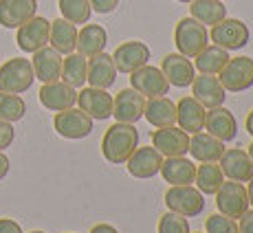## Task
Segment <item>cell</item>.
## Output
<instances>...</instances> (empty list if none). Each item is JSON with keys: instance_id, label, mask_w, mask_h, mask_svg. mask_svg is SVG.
Instances as JSON below:
<instances>
[{"instance_id": "27", "label": "cell", "mask_w": 253, "mask_h": 233, "mask_svg": "<svg viewBox=\"0 0 253 233\" xmlns=\"http://www.w3.org/2000/svg\"><path fill=\"white\" fill-rule=\"evenodd\" d=\"M143 116L152 128H168V125L176 123V104L168 97H152L145 99V110Z\"/></svg>"}, {"instance_id": "38", "label": "cell", "mask_w": 253, "mask_h": 233, "mask_svg": "<svg viewBox=\"0 0 253 233\" xmlns=\"http://www.w3.org/2000/svg\"><path fill=\"white\" fill-rule=\"evenodd\" d=\"M13 137H16L13 125L7 123V121H0V152H2V150H7L9 145L13 143Z\"/></svg>"}, {"instance_id": "42", "label": "cell", "mask_w": 253, "mask_h": 233, "mask_svg": "<svg viewBox=\"0 0 253 233\" xmlns=\"http://www.w3.org/2000/svg\"><path fill=\"white\" fill-rule=\"evenodd\" d=\"M9 167H11V165H9V158L0 152V181H2V178L9 174Z\"/></svg>"}, {"instance_id": "2", "label": "cell", "mask_w": 253, "mask_h": 233, "mask_svg": "<svg viewBox=\"0 0 253 233\" xmlns=\"http://www.w3.org/2000/svg\"><path fill=\"white\" fill-rule=\"evenodd\" d=\"M36 81L33 75L31 60L24 57H11L0 66V93H11V95H22Z\"/></svg>"}, {"instance_id": "49", "label": "cell", "mask_w": 253, "mask_h": 233, "mask_svg": "<svg viewBox=\"0 0 253 233\" xmlns=\"http://www.w3.org/2000/svg\"><path fill=\"white\" fill-rule=\"evenodd\" d=\"M201 233H203V231H201Z\"/></svg>"}, {"instance_id": "3", "label": "cell", "mask_w": 253, "mask_h": 233, "mask_svg": "<svg viewBox=\"0 0 253 233\" xmlns=\"http://www.w3.org/2000/svg\"><path fill=\"white\" fill-rule=\"evenodd\" d=\"M168 211H174L185 218H196L205 211V196L198 187L192 185H169L165 192Z\"/></svg>"}, {"instance_id": "6", "label": "cell", "mask_w": 253, "mask_h": 233, "mask_svg": "<svg viewBox=\"0 0 253 233\" xmlns=\"http://www.w3.org/2000/svg\"><path fill=\"white\" fill-rule=\"evenodd\" d=\"M218 79L227 93H245L253 86V60L247 55L229 57L225 69L218 73Z\"/></svg>"}, {"instance_id": "7", "label": "cell", "mask_w": 253, "mask_h": 233, "mask_svg": "<svg viewBox=\"0 0 253 233\" xmlns=\"http://www.w3.org/2000/svg\"><path fill=\"white\" fill-rule=\"evenodd\" d=\"M213 196H216L218 213L229 216V218H233V220H238V218L251 207L249 196H247V187L242 185V183H236V181L222 183L220 189H218Z\"/></svg>"}, {"instance_id": "18", "label": "cell", "mask_w": 253, "mask_h": 233, "mask_svg": "<svg viewBox=\"0 0 253 233\" xmlns=\"http://www.w3.org/2000/svg\"><path fill=\"white\" fill-rule=\"evenodd\" d=\"M205 132L220 139L222 143H229L238 137V121L231 110H227L225 106L209 108L205 116Z\"/></svg>"}, {"instance_id": "40", "label": "cell", "mask_w": 253, "mask_h": 233, "mask_svg": "<svg viewBox=\"0 0 253 233\" xmlns=\"http://www.w3.org/2000/svg\"><path fill=\"white\" fill-rule=\"evenodd\" d=\"M238 233H253V209H247V211L240 216Z\"/></svg>"}, {"instance_id": "25", "label": "cell", "mask_w": 253, "mask_h": 233, "mask_svg": "<svg viewBox=\"0 0 253 233\" xmlns=\"http://www.w3.org/2000/svg\"><path fill=\"white\" fill-rule=\"evenodd\" d=\"M106 44H108V33L101 24H86V27H82V31H77L75 51L84 55L86 60L104 53Z\"/></svg>"}, {"instance_id": "39", "label": "cell", "mask_w": 253, "mask_h": 233, "mask_svg": "<svg viewBox=\"0 0 253 233\" xmlns=\"http://www.w3.org/2000/svg\"><path fill=\"white\" fill-rule=\"evenodd\" d=\"M90 7L97 13H113L119 7V0H90Z\"/></svg>"}, {"instance_id": "12", "label": "cell", "mask_w": 253, "mask_h": 233, "mask_svg": "<svg viewBox=\"0 0 253 233\" xmlns=\"http://www.w3.org/2000/svg\"><path fill=\"white\" fill-rule=\"evenodd\" d=\"M77 106L92 121H106L113 116V95L101 88H82L77 93Z\"/></svg>"}, {"instance_id": "35", "label": "cell", "mask_w": 253, "mask_h": 233, "mask_svg": "<svg viewBox=\"0 0 253 233\" xmlns=\"http://www.w3.org/2000/svg\"><path fill=\"white\" fill-rule=\"evenodd\" d=\"M27 115V104L20 95H11V93H0V121H20Z\"/></svg>"}, {"instance_id": "22", "label": "cell", "mask_w": 253, "mask_h": 233, "mask_svg": "<svg viewBox=\"0 0 253 233\" xmlns=\"http://www.w3.org/2000/svg\"><path fill=\"white\" fill-rule=\"evenodd\" d=\"M86 81L92 88L108 90L117 81V66L113 62V55L108 53H99V55L88 60V71H86Z\"/></svg>"}, {"instance_id": "11", "label": "cell", "mask_w": 253, "mask_h": 233, "mask_svg": "<svg viewBox=\"0 0 253 233\" xmlns=\"http://www.w3.org/2000/svg\"><path fill=\"white\" fill-rule=\"evenodd\" d=\"M152 148H157V152L163 154V158L185 156L189 150V134L176 125L157 128L152 132Z\"/></svg>"}, {"instance_id": "45", "label": "cell", "mask_w": 253, "mask_h": 233, "mask_svg": "<svg viewBox=\"0 0 253 233\" xmlns=\"http://www.w3.org/2000/svg\"><path fill=\"white\" fill-rule=\"evenodd\" d=\"M247 196H249V205L253 207V178L249 181V187H247Z\"/></svg>"}, {"instance_id": "23", "label": "cell", "mask_w": 253, "mask_h": 233, "mask_svg": "<svg viewBox=\"0 0 253 233\" xmlns=\"http://www.w3.org/2000/svg\"><path fill=\"white\" fill-rule=\"evenodd\" d=\"M205 116L207 108L203 104H198L194 97H183L176 104V123L187 134L203 132L205 130Z\"/></svg>"}, {"instance_id": "36", "label": "cell", "mask_w": 253, "mask_h": 233, "mask_svg": "<svg viewBox=\"0 0 253 233\" xmlns=\"http://www.w3.org/2000/svg\"><path fill=\"white\" fill-rule=\"evenodd\" d=\"M159 233H192V231H189L187 218L178 216L174 211H168L159 220Z\"/></svg>"}, {"instance_id": "37", "label": "cell", "mask_w": 253, "mask_h": 233, "mask_svg": "<svg viewBox=\"0 0 253 233\" xmlns=\"http://www.w3.org/2000/svg\"><path fill=\"white\" fill-rule=\"evenodd\" d=\"M207 233H238V222L222 213H211L205 222Z\"/></svg>"}, {"instance_id": "14", "label": "cell", "mask_w": 253, "mask_h": 233, "mask_svg": "<svg viewBox=\"0 0 253 233\" xmlns=\"http://www.w3.org/2000/svg\"><path fill=\"white\" fill-rule=\"evenodd\" d=\"M113 62L117 66V73L130 75V73L139 71L141 66H145L150 62V48H148V44H143V42H139V40L124 42V44H119L115 48Z\"/></svg>"}, {"instance_id": "16", "label": "cell", "mask_w": 253, "mask_h": 233, "mask_svg": "<svg viewBox=\"0 0 253 233\" xmlns=\"http://www.w3.org/2000/svg\"><path fill=\"white\" fill-rule=\"evenodd\" d=\"M163 165V154L157 152V148L148 145V148H137L132 152V156L126 161V167H128L130 176L139 178V181H145V178H152L161 172Z\"/></svg>"}, {"instance_id": "34", "label": "cell", "mask_w": 253, "mask_h": 233, "mask_svg": "<svg viewBox=\"0 0 253 233\" xmlns=\"http://www.w3.org/2000/svg\"><path fill=\"white\" fill-rule=\"evenodd\" d=\"M57 4H60V11L64 20H69L73 24H88L90 13H92L90 0H57Z\"/></svg>"}, {"instance_id": "41", "label": "cell", "mask_w": 253, "mask_h": 233, "mask_svg": "<svg viewBox=\"0 0 253 233\" xmlns=\"http://www.w3.org/2000/svg\"><path fill=\"white\" fill-rule=\"evenodd\" d=\"M0 233H22V227L11 218H0Z\"/></svg>"}, {"instance_id": "31", "label": "cell", "mask_w": 253, "mask_h": 233, "mask_svg": "<svg viewBox=\"0 0 253 233\" xmlns=\"http://www.w3.org/2000/svg\"><path fill=\"white\" fill-rule=\"evenodd\" d=\"M192 7H189V13L196 22L205 24V27H213L220 20L227 18V7L222 4V0H192Z\"/></svg>"}, {"instance_id": "32", "label": "cell", "mask_w": 253, "mask_h": 233, "mask_svg": "<svg viewBox=\"0 0 253 233\" xmlns=\"http://www.w3.org/2000/svg\"><path fill=\"white\" fill-rule=\"evenodd\" d=\"M86 71H88V60L80 53H69L62 60V75L60 79L73 88H84L86 84Z\"/></svg>"}, {"instance_id": "29", "label": "cell", "mask_w": 253, "mask_h": 233, "mask_svg": "<svg viewBox=\"0 0 253 233\" xmlns=\"http://www.w3.org/2000/svg\"><path fill=\"white\" fill-rule=\"evenodd\" d=\"M48 44L55 48L60 55H69L75 53L77 44V27L64 18H57L55 22H51V38H48Z\"/></svg>"}, {"instance_id": "5", "label": "cell", "mask_w": 253, "mask_h": 233, "mask_svg": "<svg viewBox=\"0 0 253 233\" xmlns=\"http://www.w3.org/2000/svg\"><path fill=\"white\" fill-rule=\"evenodd\" d=\"M249 27L242 20L236 18H225L218 24H213L209 31V42H213L216 46L225 48V51H240L249 44Z\"/></svg>"}, {"instance_id": "48", "label": "cell", "mask_w": 253, "mask_h": 233, "mask_svg": "<svg viewBox=\"0 0 253 233\" xmlns=\"http://www.w3.org/2000/svg\"><path fill=\"white\" fill-rule=\"evenodd\" d=\"M29 233H44V231H29Z\"/></svg>"}, {"instance_id": "28", "label": "cell", "mask_w": 253, "mask_h": 233, "mask_svg": "<svg viewBox=\"0 0 253 233\" xmlns=\"http://www.w3.org/2000/svg\"><path fill=\"white\" fill-rule=\"evenodd\" d=\"M159 174H163L165 183H169V185H192L196 178V165L187 156H169L163 158Z\"/></svg>"}, {"instance_id": "20", "label": "cell", "mask_w": 253, "mask_h": 233, "mask_svg": "<svg viewBox=\"0 0 253 233\" xmlns=\"http://www.w3.org/2000/svg\"><path fill=\"white\" fill-rule=\"evenodd\" d=\"M62 60H64V57H62L53 46H44V48H40V51H36V53H33V60H31L36 79H40L42 84H53V81H60Z\"/></svg>"}, {"instance_id": "9", "label": "cell", "mask_w": 253, "mask_h": 233, "mask_svg": "<svg viewBox=\"0 0 253 233\" xmlns=\"http://www.w3.org/2000/svg\"><path fill=\"white\" fill-rule=\"evenodd\" d=\"M48 38H51V22L42 16H33L31 20L20 24L16 33L18 46L24 53H31V55L48 44Z\"/></svg>"}, {"instance_id": "44", "label": "cell", "mask_w": 253, "mask_h": 233, "mask_svg": "<svg viewBox=\"0 0 253 233\" xmlns=\"http://www.w3.org/2000/svg\"><path fill=\"white\" fill-rule=\"evenodd\" d=\"M245 128H247V132H249L251 137H253V110H251L249 115H247V119H245Z\"/></svg>"}, {"instance_id": "1", "label": "cell", "mask_w": 253, "mask_h": 233, "mask_svg": "<svg viewBox=\"0 0 253 233\" xmlns=\"http://www.w3.org/2000/svg\"><path fill=\"white\" fill-rule=\"evenodd\" d=\"M139 148V130L132 123H115L101 139V154L108 163L124 165Z\"/></svg>"}, {"instance_id": "33", "label": "cell", "mask_w": 253, "mask_h": 233, "mask_svg": "<svg viewBox=\"0 0 253 233\" xmlns=\"http://www.w3.org/2000/svg\"><path fill=\"white\" fill-rule=\"evenodd\" d=\"M194 183H196L198 189L203 192V196H213V194L220 189L222 183H225V174H222L218 163H203L196 167V178H194Z\"/></svg>"}, {"instance_id": "46", "label": "cell", "mask_w": 253, "mask_h": 233, "mask_svg": "<svg viewBox=\"0 0 253 233\" xmlns=\"http://www.w3.org/2000/svg\"><path fill=\"white\" fill-rule=\"evenodd\" d=\"M247 154H249V158H251V161H253V143L249 145V150H247Z\"/></svg>"}, {"instance_id": "26", "label": "cell", "mask_w": 253, "mask_h": 233, "mask_svg": "<svg viewBox=\"0 0 253 233\" xmlns=\"http://www.w3.org/2000/svg\"><path fill=\"white\" fill-rule=\"evenodd\" d=\"M189 154L201 163H218L225 152V143L207 132H196L189 137Z\"/></svg>"}, {"instance_id": "43", "label": "cell", "mask_w": 253, "mask_h": 233, "mask_svg": "<svg viewBox=\"0 0 253 233\" xmlns=\"http://www.w3.org/2000/svg\"><path fill=\"white\" fill-rule=\"evenodd\" d=\"M90 233H119V231H117L113 225H97L90 229Z\"/></svg>"}, {"instance_id": "17", "label": "cell", "mask_w": 253, "mask_h": 233, "mask_svg": "<svg viewBox=\"0 0 253 233\" xmlns=\"http://www.w3.org/2000/svg\"><path fill=\"white\" fill-rule=\"evenodd\" d=\"M161 71H163L165 79L169 81V86H176V88H187V86H192L194 77H196L194 62L189 60V57L181 55V53H169V55H165Z\"/></svg>"}, {"instance_id": "4", "label": "cell", "mask_w": 253, "mask_h": 233, "mask_svg": "<svg viewBox=\"0 0 253 233\" xmlns=\"http://www.w3.org/2000/svg\"><path fill=\"white\" fill-rule=\"evenodd\" d=\"M174 44L185 57H196L209 44V31L205 24L196 22L194 18H183L174 29Z\"/></svg>"}, {"instance_id": "21", "label": "cell", "mask_w": 253, "mask_h": 233, "mask_svg": "<svg viewBox=\"0 0 253 233\" xmlns=\"http://www.w3.org/2000/svg\"><path fill=\"white\" fill-rule=\"evenodd\" d=\"M40 104L46 110L53 113H62V110H69L77 104V90L73 86L64 84V81H53V84H44L40 88Z\"/></svg>"}, {"instance_id": "24", "label": "cell", "mask_w": 253, "mask_h": 233, "mask_svg": "<svg viewBox=\"0 0 253 233\" xmlns=\"http://www.w3.org/2000/svg\"><path fill=\"white\" fill-rule=\"evenodd\" d=\"M38 11L36 0H0V27L18 29Z\"/></svg>"}, {"instance_id": "8", "label": "cell", "mask_w": 253, "mask_h": 233, "mask_svg": "<svg viewBox=\"0 0 253 233\" xmlns=\"http://www.w3.org/2000/svg\"><path fill=\"white\" fill-rule=\"evenodd\" d=\"M53 128H55V132L60 137L80 141V139H86L92 132V119L86 113H82L80 108H69L55 115Z\"/></svg>"}, {"instance_id": "15", "label": "cell", "mask_w": 253, "mask_h": 233, "mask_svg": "<svg viewBox=\"0 0 253 233\" xmlns=\"http://www.w3.org/2000/svg\"><path fill=\"white\" fill-rule=\"evenodd\" d=\"M192 97L209 110V108H218V106L225 104L227 90L220 84L218 75H203L201 73L192 81Z\"/></svg>"}, {"instance_id": "10", "label": "cell", "mask_w": 253, "mask_h": 233, "mask_svg": "<svg viewBox=\"0 0 253 233\" xmlns=\"http://www.w3.org/2000/svg\"><path fill=\"white\" fill-rule=\"evenodd\" d=\"M130 88H134L143 97L152 99V97H163L169 93V81L165 79L163 71L157 66H141L139 71L130 73Z\"/></svg>"}, {"instance_id": "19", "label": "cell", "mask_w": 253, "mask_h": 233, "mask_svg": "<svg viewBox=\"0 0 253 233\" xmlns=\"http://www.w3.org/2000/svg\"><path fill=\"white\" fill-rule=\"evenodd\" d=\"M218 165H220L222 174H225L229 181L249 183L253 178V161L249 158V154H247L245 150H238V148L225 150Z\"/></svg>"}, {"instance_id": "30", "label": "cell", "mask_w": 253, "mask_h": 233, "mask_svg": "<svg viewBox=\"0 0 253 233\" xmlns=\"http://www.w3.org/2000/svg\"><path fill=\"white\" fill-rule=\"evenodd\" d=\"M194 60H196L194 62V69L198 73H203V75H218V73L225 69L227 62H229V51H225V48H220L216 44H207Z\"/></svg>"}, {"instance_id": "47", "label": "cell", "mask_w": 253, "mask_h": 233, "mask_svg": "<svg viewBox=\"0 0 253 233\" xmlns=\"http://www.w3.org/2000/svg\"><path fill=\"white\" fill-rule=\"evenodd\" d=\"M176 2H183V4H189V2H192V0H176Z\"/></svg>"}, {"instance_id": "13", "label": "cell", "mask_w": 253, "mask_h": 233, "mask_svg": "<svg viewBox=\"0 0 253 233\" xmlns=\"http://www.w3.org/2000/svg\"><path fill=\"white\" fill-rule=\"evenodd\" d=\"M145 110V97L137 93L134 88H124L113 97V116L117 123H137L139 119H143Z\"/></svg>"}]
</instances>
